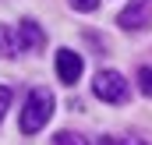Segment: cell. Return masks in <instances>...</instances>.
<instances>
[{
	"mask_svg": "<svg viewBox=\"0 0 152 145\" xmlns=\"http://www.w3.org/2000/svg\"><path fill=\"white\" fill-rule=\"evenodd\" d=\"M57 145H88L81 135H75V131H60L57 135Z\"/></svg>",
	"mask_w": 152,
	"mask_h": 145,
	"instance_id": "obj_8",
	"label": "cell"
},
{
	"mask_svg": "<svg viewBox=\"0 0 152 145\" xmlns=\"http://www.w3.org/2000/svg\"><path fill=\"white\" fill-rule=\"evenodd\" d=\"M92 92H96L103 103H124V99H127V81L117 71H99L96 81H92Z\"/></svg>",
	"mask_w": 152,
	"mask_h": 145,
	"instance_id": "obj_2",
	"label": "cell"
},
{
	"mask_svg": "<svg viewBox=\"0 0 152 145\" xmlns=\"http://www.w3.org/2000/svg\"><path fill=\"white\" fill-rule=\"evenodd\" d=\"M53 110H57V103H53V92L50 89H32L28 96H25V110H21V131L25 135H36V131H42L46 127V120L53 117Z\"/></svg>",
	"mask_w": 152,
	"mask_h": 145,
	"instance_id": "obj_1",
	"label": "cell"
},
{
	"mask_svg": "<svg viewBox=\"0 0 152 145\" xmlns=\"http://www.w3.org/2000/svg\"><path fill=\"white\" fill-rule=\"evenodd\" d=\"M99 145H145L142 138H103Z\"/></svg>",
	"mask_w": 152,
	"mask_h": 145,
	"instance_id": "obj_11",
	"label": "cell"
},
{
	"mask_svg": "<svg viewBox=\"0 0 152 145\" xmlns=\"http://www.w3.org/2000/svg\"><path fill=\"white\" fill-rule=\"evenodd\" d=\"M21 53V46H18V32H11L7 25H0V57L4 60H14Z\"/></svg>",
	"mask_w": 152,
	"mask_h": 145,
	"instance_id": "obj_6",
	"label": "cell"
},
{
	"mask_svg": "<svg viewBox=\"0 0 152 145\" xmlns=\"http://www.w3.org/2000/svg\"><path fill=\"white\" fill-rule=\"evenodd\" d=\"M138 89L145 96H152V67H138Z\"/></svg>",
	"mask_w": 152,
	"mask_h": 145,
	"instance_id": "obj_7",
	"label": "cell"
},
{
	"mask_svg": "<svg viewBox=\"0 0 152 145\" xmlns=\"http://www.w3.org/2000/svg\"><path fill=\"white\" fill-rule=\"evenodd\" d=\"M7 106H11V89H7V85H0V124H4V113H7Z\"/></svg>",
	"mask_w": 152,
	"mask_h": 145,
	"instance_id": "obj_10",
	"label": "cell"
},
{
	"mask_svg": "<svg viewBox=\"0 0 152 145\" xmlns=\"http://www.w3.org/2000/svg\"><path fill=\"white\" fill-rule=\"evenodd\" d=\"M42 42H46V36H42V29L36 21H21L18 25V46H21V53H36V50H42Z\"/></svg>",
	"mask_w": 152,
	"mask_h": 145,
	"instance_id": "obj_5",
	"label": "cell"
},
{
	"mask_svg": "<svg viewBox=\"0 0 152 145\" xmlns=\"http://www.w3.org/2000/svg\"><path fill=\"white\" fill-rule=\"evenodd\" d=\"M117 25H120L124 32L149 29V25H152V0H131V4L117 14Z\"/></svg>",
	"mask_w": 152,
	"mask_h": 145,
	"instance_id": "obj_3",
	"label": "cell"
},
{
	"mask_svg": "<svg viewBox=\"0 0 152 145\" xmlns=\"http://www.w3.org/2000/svg\"><path fill=\"white\" fill-rule=\"evenodd\" d=\"M67 4H71L75 11H81V14H92V11L99 7V0H67Z\"/></svg>",
	"mask_w": 152,
	"mask_h": 145,
	"instance_id": "obj_9",
	"label": "cell"
},
{
	"mask_svg": "<svg viewBox=\"0 0 152 145\" xmlns=\"http://www.w3.org/2000/svg\"><path fill=\"white\" fill-rule=\"evenodd\" d=\"M81 57H78L75 50H57V78L64 81V85H75L78 74H81Z\"/></svg>",
	"mask_w": 152,
	"mask_h": 145,
	"instance_id": "obj_4",
	"label": "cell"
}]
</instances>
